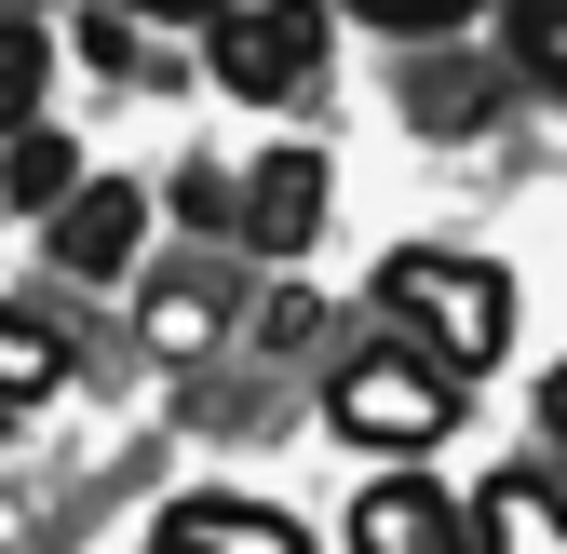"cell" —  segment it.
<instances>
[{
    "label": "cell",
    "mask_w": 567,
    "mask_h": 554,
    "mask_svg": "<svg viewBox=\"0 0 567 554\" xmlns=\"http://www.w3.org/2000/svg\"><path fill=\"white\" fill-rule=\"evenodd\" d=\"M150 554H311V527L270 514V501H176L150 527Z\"/></svg>",
    "instance_id": "7"
},
{
    "label": "cell",
    "mask_w": 567,
    "mask_h": 554,
    "mask_svg": "<svg viewBox=\"0 0 567 554\" xmlns=\"http://www.w3.org/2000/svg\"><path fill=\"white\" fill-rule=\"evenodd\" d=\"M460 366H433L419 338H351L338 352V379H324V420L351 433V447H392V460H419V447H446L460 433Z\"/></svg>",
    "instance_id": "2"
},
{
    "label": "cell",
    "mask_w": 567,
    "mask_h": 554,
    "mask_svg": "<svg viewBox=\"0 0 567 554\" xmlns=\"http://www.w3.org/2000/svg\"><path fill=\"white\" fill-rule=\"evenodd\" d=\"M473 554H567V488L554 473H486L473 488Z\"/></svg>",
    "instance_id": "8"
},
{
    "label": "cell",
    "mask_w": 567,
    "mask_h": 554,
    "mask_svg": "<svg viewBox=\"0 0 567 554\" xmlns=\"http://www.w3.org/2000/svg\"><path fill=\"white\" fill-rule=\"evenodd\" d=\"M41 68H54V41H41L28 14H0V135H14V122L41 109Z\"/></svg>",
    "instance_id": "12"
},
{
    "label": "cell",
    "mask_w": 567,
    "mask_h": 554,
    "mask_svg": "<svg viewBox=\"0 0 567 554\" xmlns=\"http://www.w3.org/2000/svg\"><path fill=\"white\" fill-rule=\"evenodd\" d=\"M351 554H473V527H460V501L433 473H379L351 501Z\"/></svg>",
    "instance_id": "6"
},
{
    "label": "cell",
    "mask_w": 567,
    "mask_h": 554,
    "mask_svg": "<svg viewBox=\"0 0 567 554\" xmlns=\"http://www.w3.org/2000/svg\"><path fill=\"white\" fill-rule=\"evenodd\" d=\"M351 14H379V28H460L473 0H351Z\"/></svg>",
    "instance_id": "14"
},
{
    "label": "cell",
    "mask_w": 567,
    "mask_h": 554,
    "mask_svg": "<svg viewBox=\"0 0 567 554\" xmlns=\"http://www.w3.org/2000/svg\"><path fill=\"white\" fill-rule=\"evenodd\" d=\"M324 41H338V0H244V14H217V82L230 95H257V109H284V95H311L324 82Z\"/></svg>",
    "instance_id": "3"
},
{
    "label": "cell",
    "mask_w": 567,
    "mask_h": 554,
    "mask_svg": "<svg viewBox=\"0 0 567 554\" xmlns=\"http://www.w3.org/2000/svg\"><path fill=\"white\" fill-rule=\"evenodd\" d=\"M554 488H567V473H554Z\"/></svg>",
    "instance_id": "17"
},
{
    "label": "cell",
    "mask_w": 567,
    "mask_h": 554,
    "mask_svg": "<svg viewBox=\"0 0 567 554\" xmlns=\"http://www.w3.org/2000/svg\"><path fill=\"white\" fill-rule=\"evenodd\" d=\"M230 217H244V257H311V230H324V150H257Z\"/></svg>",
    "instance_id": "5"
},
{
    "label": "cell",
    "mask_w": 567,
    "mask_h": 554,
    "mask_svg": "<svg viewBox=\"0 0 567 554\" xmlns=\"http://www.w3.org/2000/svg\"><path fill=\"white\" fill-rule=\"evenodd\" d=\"M379 311H392V338H419L433 366H460V379H486L514 352V285H501V257H460V244H392L379 257Z\"/></svg>",
    "instance_id": "1"
},
{
    "label": "cell",
    "mask_w": 567,
    "mask_h": 554,
    "mask_svg": "<svg viewBox=\"0 0 567 554\" xmlns=\"http://www.w3.org/2000/svg\"><path fill=\"white\" fill-rule=\"evenodd\" d=\"M135 338H150L163 366H203L230 338V285H217V270H163V285L135 298Z\"/></svg>",
    "instance_id": "9"
},
{
    "label": "cell",
    "mask_w": 567,
    "mask_h": 554,
    "mask_svg": "<svg viewBox=\"0 0 567 554\" xmlns=\"http://www.w3.org/2000/svg\"><path fill=\"white\" fill-rule=\"evenodd\" d=\"M514 68L540 95H567V0H514Z\"/></svg>",
    "instance_id": "13"
},
{
    "label": "cell",
    "mask_w": 567,
    "mask_h": 554,
    "mask_svg": "<svg viewBox=\"0 0 567 554\" xmlns=\"http://www.w3.org/2000/svg\"><path fill=\"white\" fill-rule=\"evenodd\" d=\"M68 189H82V150H68V135H54V122L28 109L14 135H0V203H14V217H54Z\"/></svg>",
    "instance_id": "10"
},
{
    "label": "cell",
    "mask_w": 567,
    "mask_h": 554,
    "mask_svg": "<svg viewBox=\"0 0 567 554\" xmlns=\"http://www.w3.org/2000/svg\"><path fill=\"white\" fill-rule=\"evenodd\" d=\"M41 244H54L68 285H122L135 244H150V189H135V176H82V189L41 217Z\"/></svg>",
    "instance_id": "4"
},
{
    "label": "cell",
    "mask_w": 567,
    "mask_h": 554,
    "mask_svg": "<svg viewBox=\"0 0 567 554\" xmlns=\"http://www.w3.org/2000/svg\"><path fill=\"white\" fill-rule=\"evenodd\" d=\"M135 14H217V0H135Z\"/></svg>",
    "instance_id": "16"
},
{
    "label": "cell",
    "mask_w": 567,
    "mask_h": 554,
    "mask_svg": "<svg viewBox=\"0 0 567 554\" xmlns=\"http://www.w3.org/2000/svg\"><path fill=\"white\" fill-rule=\"evenodd\" d=\"M540 433H554V447H567V366H554V379H540Z\"/></svg>",
    "instance_id": "15"
},
{
    "label": "cell",
    "mask_w": 567,
    "mask_h": 554,
    "mask_svg": "<svg viewBox=\"0 0 567 554\" xmlns=\"http://www.w3.org/2000/svg\"><path fill=\"white\" fill-rule=\"evenodd\" d=\"M68 379V338L41 325V311H14V298H0V406H41Z\"/></svg>",
    "instance_id": "11"
}]
</instances>
